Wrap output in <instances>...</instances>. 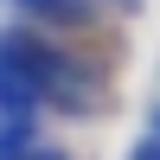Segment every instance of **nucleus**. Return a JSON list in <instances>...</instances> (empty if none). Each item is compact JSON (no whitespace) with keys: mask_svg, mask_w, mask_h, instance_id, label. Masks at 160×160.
Masks as SVG:
<instances>
[{"mask_svg":"<svg viewBox=\"0 0 160 160\" xmlns=\"http://www.w3.org/2000/svg\"><path fill=\"white\" fill-rule=\"evenodd\" d=\"M135 160H160V141H148V148H141V154H135Z\"/></svg>","mask_w":160,"mask_h":160,"instance_id":"f257e3e1","label":"nucleus"},{"mask_svg":"<svg viewBox=\"0 0 160 160\" xmlns=\"http://www.w3.org/2000/svg\"><path fill=\"white\" fill-rule=\"evenodd\" d=\"M19 160H58V154H32V148H26V154H19Z\"/></svg>","mask_w":160,"mask_h":160,"instance_id":"f03ea898","label":"nucleus"}]
</instances>
